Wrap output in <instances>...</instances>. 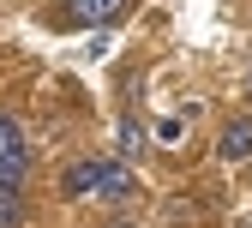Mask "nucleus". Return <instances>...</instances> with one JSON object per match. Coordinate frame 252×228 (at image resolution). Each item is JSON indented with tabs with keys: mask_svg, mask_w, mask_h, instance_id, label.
<instances>
[{
	"mask_svg": "<svg viewBox=\"0 0 252 228\" xmlns=\"http://www.w3.org/2000/svg\"><path fill=\"white\" fill-rule=\"evenodd\" d=\"M216 150H222V162H246V156H252V120H234V126H222Z\"/></svg>",
	"mask_w": 252,
	"mask_h": 228,
	"instance_id": "7ed1b4c3",
	"label": "nucleus"
},
{
	"mask_svg": "<svg viewBox=\"0 0 252 228\" xmlns=\"http://www.w3.org/2000/svg\"><path fill=\"white\" fill-rule=\"evenodd\" d=\"M60 186H66V198H96V204H126L138 192L126 162H72L60 174Z\"/></svg>",
	"mask_w": 252,
	"mask_h": 228,
	"instance_id": "f257e3e1",
	"label": "nucleus"
},
{
	"mask_svg": "<svg viewBox=\"0 0 252 228\" xmlns=\"http://www.w3.org/2000/svg\"><path fill=\"white\" fill-rule=\"evenodd\" d=\"M24 174H30V144L18 132V120L0 114V186H18Z\"/></svg>",
	"mask_w": 252,
	"mask_h": 228,
	"instance_id": "f03ea898",
	"label": "nucleus"
},
{
	"mask_svg": "<svg viewBox=\"0 0 252 228\" xmlns=\"http://www.w3.org/2000/svg\"><path fill=\"white\" fill-rule=\"evenodd\" d=\"M66 6H72L78 24H114L126 12V0H66Z\"/></svg>",
	"mask_w": 252,
	"mask_h": 228,
	"instance_id": "20e7f679",
	"label": "nucleus"
},
{
	"mask_svg": "<svg viewBox=\"0 0 252 228\" xmlns=\"http://www.w3.org/2000/svg\"><path fill=\"white\" fill-rule=\"evenodd\" d=\"M246 90H252V72H246Z\"/></svg>",
	"mask_w": 252,
	"mask_h": 228,
	"instance_id": "423d86ee",
	"label": "nucleus"
},
{
	"mask_svg": "<svg viewBox=\"0 0 252 228\" xmlns=\"http://www.w3.org/2000/svg\"><path fill=\"white\" fill-rule=\"evenodd\" d=\"M24 216V204H18V186H0V228H12Z\"/></svg>",
	"mask_w": 252,
	"mask_h": 228,
	"instance_id": "39448f33",
	"label": "nucleus"
}]
</instances>
